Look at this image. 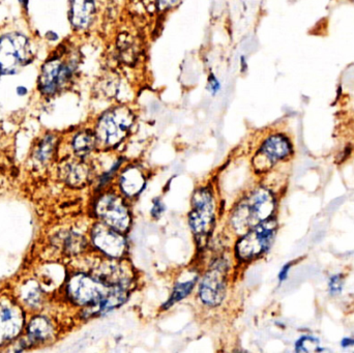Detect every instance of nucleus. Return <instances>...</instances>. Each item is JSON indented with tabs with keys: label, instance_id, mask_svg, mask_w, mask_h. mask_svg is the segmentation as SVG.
<instances>
[{
	"label": "nucleus",
	"instance_id": "nucleus-3",
	"mask_svg": "<svg viewBox=\"0 0 354 353\" xmlns=\"http://www.w3.org/2000/svg\"><path fill=\"white\" fill-rule=\"evenodd\" d=\"M135 115L128 107H114L102 114L95 126L100 146L113 149L120 146L134 126Z\"/></svg>",
	"mask_w": 354,
	"mask_h": 353
},
{
	"label": "nucleus",
	"instance_id": "nucleus-10",
	"mask_svg": "<svg viewBox=\"0 0 354 353\" xmlns=\"http://www.w3.org/2000/svg\"><path fill=\"white\" fill-rule=\"evenodd\" d=\"M124 234L97 221L91 230V245L107 258L122 260L127 256L129 248Z\"/></svg>",
	"mask_w": 354,
	"mask_h": 353
},
{
	"label": "nucleus",
	"instance_id": "nucleus-9",
	"mask_svg": "<svg viewBox=\"0 0 354 353\" xmlns=\"http://www.w3.org/2000/svg\"><path fill=\"white\" fill-rule=\"evenodd\" d=\"M76 68L74 60L64 54L48 59L41 70L39 90L46 97H52L62 91L72 79Z\"/></svg>",
	"mask_w": 354,
	"mask_h": 353
},
{
	"label": "nucleus",
	"instance_id": "nucleus-26",
	"mask_svg": "<svg viewBox=\"0 0 354 353\" xmlns=\"http://www.w3.org/2000/svg\"><path fill=\"white\" fill-rule=\"evenodd\" d=\"M181 0H158V4H159V8L161 10H167L180 2Z\"/></svg>",
	"mask_w": 354,
	"mask_h": 353
},
{
	"label": "nucleus",
	"instance_id": "nucleus-15",
	"mask_svg": "<svg viewBox=\"0 0 354 353\" xmlns=\"http://www.w3.org/2000/svg\"><path fill=\"white\" fill-rule=\"evenodd\" d=\"M95 14V0H71L70 20L77 30L91 26Z\"/></svg>",
	"mask_w": 354,
	"mask_h": 353
},
{
	"label": "nucleus",
	"instance_id": "nucleus-14",
	"mask_svg": "<svg viewBox=\"0 0 354 353\" xmlns=\"http://www.w3.org/2000/svg\"><path fill=\"white\" fill-rule=\"evenodd\" d=\"M62 180L73 188H83L91 182L93 170L83 161H71L62 168Z\"/></svg>",
	"mask_w": 354,
	"mask_h": 353
},
{
	"label": "nucleus",
	"instance_id": "nucleus-12",
	"mask_svg": "<svg viewBox=\"0 0 354 353\" xmlns=\"http://www.w3.org/2000/svg\"><path fill=\"white\" fill-rule=\"evenodd\" d=\"M24 323L20 307L10 300H0V346L19 335Z\"/></svg>",
	"mask_w": 354,
	"mask_h": 353
},
{
	"label": "nucleus",
	"instance_id": "nucleus-21",
	"mask_svg": "<svg viewBox=\"0 0 354 353\" xmlns=\"http://www.w3.org/2000/svg\"><path fill=\"white\" fill-rule=\"evenodd\" d=\"M23 300L26 303L28 306H39L41 300V292L39 286L35 282H28L26 285L23 287Z\"/></svg>",
	"mask_w": 354,
	"mask_h": 353
},
{
	"label": "nucleus",
	"instance_id": "nucleus-2",
	"mask_svg": "<svg viewBox=\"0 0 354 353\" xmlns=\"http://www.w3.org/2000/svg\"><path fill=\"white\" fill-rule=\"evenodd\" d=\"M216 203L210 187L196 189L192 196L189 225L199 248L203 249L209 240L216 224Z\"/></svg>",
	"mask_w": 354,
	"mask_h": 353
},
{
	"label": "nucleus",
	"instance_id": "nucleus-4",
	"mask_svg": "<svg viewBox=\"0 0 354 353\" xmlns=\"http://www.w3.org/2000/svg\"><path fill=\"white\" fill-rule=\"evenodd\" d=\"M277 228L278 224L276 220L270 218L239 236L234 247L236 260L241 263H249L266 254L274 242Z\"/></svg>",
	"mask_w": 354,
	"mask_h": 353
},
{
	"label": "nucleus",
	"instance_id": "nucleus-7",
	"mask_svg": "<svg viewBox=\"0 0 354 353\" xmlns=\"http://www.w3.org/2000/svg\"><path fill=\"white\" fill-rule=\"evenodd\" d=\"M111 285L97 275L79 273L68 282V296L77 306L93 309L99 306L109 292Z\"/></svg>",
	"mask_w": 354,
	"mask_h": 353
},
{
	"label": "nucleus",
	"instance_id": "nucleus-22",
	"mask_svg": "<svg viewBox=\"0 0 354 353\" xmlns=\"http://www.w3.org/2000/svg\"><path fill=\"white\" fill-rule=\"evenodd\" d=\"M319 341L316 338L310 336H304L295 344V350L297 352H312L320 350Z\"/></svg>",
	"mask_w": 354,
	"mask_h": 353
},
{
	"label": "nucleus",
	"instance_id": "nucleus-28",
	"mask_svg": "<svg viewBox=\"0 0 354 353\" xmlns=\"http://www.w3.org/2000/svg\"><path fill=\"white\" fill-rule=\"evenodd\" d=\"M341 345H342V347L346 348V347H351V346L354 345V338L347 337L344 338V339L342 340V342H341Z\"/></svg>",
	"mask_w": 354,
	"mask_h": 353
},
{
	"label": "nucleus",
	"instance_id": "nucleus-25",
	"mask_svg": "<svg viewBox=\"0 0 354 353\" xmlns=\"http://www.w3.org/2000/svg\"><path fill=\"white\" fill-rule=\"evenodd\" d=\"M220 82H218L216 76L212 74L209 75V77H208V90H209L212 95H216V93L220 90Z\"/></svg>",
	"mask_w": 354,
	"mask_h": 353
},
{
	"label": "nucleus",
	"instance_id": "nucleus-1",
	"mask_svg": "<svg viewBox=\"0 0 354 353\" xmlns=\"http://www.w3.org/2000/svg\"><path fill=\"white\" fill-rule=\"evenodd\" d=\"M276 209V199L268 189L259 187L243 197L233 207L229 225L236 236H243L258 224L270 219Z\"/></svg>",
	"mask_w": 354,
	"mask_h": 353
},
{
	"label": "nucleus",
	"instance_id": "nucleus-5",
	"mask_svg": "<svg viewBox=\"0 0 354 353\" xmlns=\"http://www.w3.org/2000/svg\"><path fill=\"white\" fill-rule=\"evenodd\" d=\"M230 271V261L226 257H218L210 263L198 286V296L201 304L208 308H216L224 302Z\"/></svg>",
	"mask_w": 354,
	"mask_h": 353
},
{
	"label": "nucleus",
	"instance_id": "nucleus-18",
	"mask_svg": "<svg viewBox=\"0 0 354 353\" xmlns=\"http://www.w3.org/2000/svg\"><path fill=\"white\" fill-rule=\"evenodd\" d=\"M53 335V327L48 319L37 317L28 327V341L32 343L46 341Z\"/></svg>",
	"mask_w": 354,
	"mask_h": 353
},
{
	"label": "nucleus",
	"instance_id": "nucleus-29",
	"mask_svg": "<svg viewBox=\"0 0 354 353\" xmlns=\"http://www.w3.org/2000/svg\"><path fill=\"white\" fill-rule=\"evenodd\" d=\"M19 1L22 2L23 4H26L28 2V0H19Z\"/></svg>",
	"mask_w": 354,
	"mask_h": 353
},
{
	"label": "nucleus",
	"instance_id": "nucleus-19",
	"mask_svg": "<svg viewBox=\"0 0 354 353\" xmlns=\"http://www.w3.org/2000/svg\"><path fill=\"white\" fill-rule=\"evenodd\" d=\"M87 240L81 234L70 232L64 238V248L68 254H80L86 248Z\"/></svg>",
	"mask_w": 354,
	"mask_h": 353
},
{
	"label": "nucleus",
	"instance_id": "nucleus-17",
	"mask_svg": "<svg viewBox=\"0 0 354 353\" xmlns=\"http://www.w3.org/2000/svg\"><path fill=\"white\" fill-rule=\"evenodd\" d=\"M197 282L198 276H193V277L189 278V279L183 280V281H177L176 283L174 284V289H172L169 298H168L167 302L164 304L163 310H168V309L171 308V307L174 306L177 303L187 298V296L193 292Z\"/></svg>",
	"mask_w": 354,
	"mask_h": 353
},
{
	"label": "nucleus",
	"instance_id": "nucleus-13",
	"mask_svg": "<svg viewBox=\"0 0 354 353\" xmlns=\"http://www.w3.org/2000/svg\"><path fill=\"white\" fill-rule=\"evenodd\" d=\"M147 175L145 170L138 165H127L122 168L116 176L118 191L128 200L135 199L145 190Z\"/></svg>",
	"mask_w": 354,
	"mask_h": 353
},
{
	"label": "nucleus",
	"instance_id": "nucleus-8",
	"mask_svg": "<svg viewBox=\"0 0 354 353\" xmlns=\"http://www.w3.org/2000/svg\"><path fill=\"white\" fill-rule=\"evenodd\" d=\"M32 60L28 39L21 33L0 37V79L15 75Z\"/></svg>",
	"mask_w": 354,
	"mask_h": 353
},
{
	"label": "nucleus",
	"instance_id": "nucleus-20",
	"mask_svg": "<svg viewBox=\"0 0 354 353\" xmlns=\"http://www.w3.org/2000/svg\"><path fill=\"white\" fill-rule=\"evenodd\" d=\"M56 137L53 135H48L44 138V140L39 143L37 151L35 153V159L41 163H46L51 159L53 155L54 149H55Z\"/></svg>",
	"mask_w": 354,
	"mask_h": 353
},
{
	"label": "nucleus",
	"instance_id": "nucleus-24",
	"mask_svg": "<svg viewBox=\"0 0 354 353\" xmlns=\"http://www.w3.org/2000/svg\"><path fill=\"white\" fill-rule=\"evenodd\" d=\"M164 211H165V205H164L163 201L159 198L155 199L153 202V207L151 209V217L156 220L160 219Z\"/></svg>",
	"mask_w": 354,
	"mask_h": 353
},
{
	"label": "nucleus",
	"instance_id": "nucleus-23",
	"mask_svg": "<svg viewBox=\"0 0 354 353\" xmlns=\"http://www.w3.org/2000/svg\"><path fill=\"white\" fill-rule=\"evenodd\" d=\"M343 282H344V279H343L342 275H336L330 278V284H328L330 294L336 296V294H341L343 288Z\"/></svg>",
	"mask_w": 354,
	"mask_h": 353
},
{
	"label": "nucleus",
	"instance_id": "nucleus-11",
	"mask_svg": "<svg viewBox=\"0 0 354 353\" xmlns=\"http://www.w3.org/2000/svg\"><path fill=\"white\" fill-rule=\"evenodd\" d=\"M290 153L291 145L288 139L283 135H272L264 140L254 157V169L260 173L268 171L274 164L286 159Z\"/></svg>",
	"mask_w": 354,
	"mask_h": 353
},
{
	"label": "nucleus",
	"instance_id": "nucleus-16",
	"mask_svg": "<svg viewBox=\"0 0 354 353\" xmlns=\"http://www.w3.org/2000/svg\"><path fill=\"white\" fill-rule=\"evenodd\" d=\"M97 139L95 131L83 130L73 138L72 146L78 157L85 158L97 149Z\"/></svg>",
	"mask_w": 354,
	"mask_h": 353
},
{
	"label": "nucleus",
	"instance_id": "nucleus-27",
	"mask_svg": "<svg viewBox=\"0 0 354 353\" xmlns=\"http://www.w3.org/2000/svg\"><path fill=\"white\" fill-rule=\"evenodd\" d=\"M291 265L290 263H288V265H284L283 267V269H281L280 274H279V280H280V282L285 281V280L287 279V277H288V273L289 269H290Z\"/></svg>",
	"mask_w": 354,
	"mask_h": 353
},
{
	"label": "nucleus",
	"instance_id": "nucleus-6",
	"mask_svg": "<svg viewBox=\"0 0 354 353\" xmlns=\"http://www.w3.org/2000/svg\"><path fill=\"white\" fill-rule=\"evenodd\" d=\"M93 211L100 222L122 233L128 232L132 226V213L128 201L113 189L104 191L97 197Z\"/></svg>",
	"mask_w": 354,
	"mask_h": 353
}]
</instances>
